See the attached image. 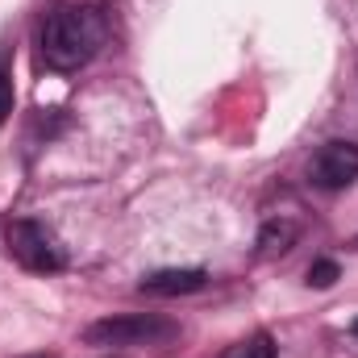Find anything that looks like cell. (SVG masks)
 <instances>
[{
	"mask_svg": "<svg viewBox=\"0 0 358 358\" xmlns=\"http://www.w3.org/2000/svg\"><path fill=\"white\" fill-rule=\"evenodd\" d=\"M338 275H342V271H338L334 259H317V263L308 267V283H313V287H334Z\"/></svg>",
	"mask_w": 358,
	"mask_h": 358,
	"instance_id": "obj_8",
	"label": "cell"
},
{
	"mask_svg": "<svg viewBox=\"0 0 358 358\" xmlns=\"http://www.w3.org/2000/svg\"><path fill=\"white\" fill-rule=\"evenodd\" d=\"M104 38H108V21H104L100 4H59L42 21V34H38L42 59L55 71H76V67L92 63L100 55Z\"/></svg>",
	"mask_w": 358,
	"mask_h": 358,
	"instance_id": "obj_1",
	"label": "cell"
},
{
	"mask_svg": "<svg viewBox=\"0 0 358 358\" xmlns=\"http://www.w3.org/2000/svg\"><path fill=\"white\" fill-rule=\"evenodd\" d=\"M221 358H275V342H271L267 334H255V338H246V342L229 346Z\"/></svg>",
	"mask_w": 358,
	"mask_h": 358,
	"instance_id": "obj_7",
	"label": "cell"
},
{
	"mask_svg": "<svg viewBox=\"0 0 358 358\" xmlns=\"http://www.w3.org/2000/svg\"><path fill=\"white\" fill-rule=\"evenodd\" d=\"M204 283H208V275L200 267H167L155 275H142V292H150V296H187V292H200Z\"/></svg>",
	"mask_w": 358,
	"mask_h": 358,
	"instance_id": "obj_5",
	"label": "cell"
},
{
	"mask_svg": "<svg viewBox=\"0 0 358 358\" xmlns=\"http://www.w3.org/2000/svg\"><path fill=\"white\" fill-rule=\"evenodd\" d=\"M308 179L321 192H342L358 179V146L355 142H325L313 163H308Z\"/></svg>",
	"mask_w": 358,
	"mask_h": 358,
	"instance_id": "obj_4",
	"label": "cell"
},
{
	"mask_svg": "<svg viewBox=\"0 0 358 358\" xmlns=\"http://www.w3.org/2000/svg\"><path fill=\"white\" fill-rule=\"evenodd\" d=\"M8 250L25 271H59L63 267V250L55 242V234L42 221H13L8 225Z\"/></svg>",
	"mask_w": 358,
	"mask_h": 358,
	"instance_id": "obj_3",
	"label": "cell"
},
{
	"mask_svg": "<svg viewBox=\"0 0 358 358\" xmlns=\"http://www.w3.org/2000/svg\"><path fill=\"white\" fill-rule=\"evenodd\" d=\"M355 334H358V321H355Z\"/></svg>",
	"mask_w": 358,
	"mask_h": 358,
	"instance_id": "obj_10",
	"label": "cell"
},
{
	"mask_svg": "<svg viewBox=\"0 0 358 358\" xmlns=\"http://www.w3.org/2000/svg\"><path fill=\"white\" fill-rule=\"evenodd\" d=\"M296 234H300V225L296 221H267L263 225V234H259V246H263V255H283V250H292V242H296Z\"/></svg>",
	"mask_w": 358,
	"mask_h": 358,
	"instance_id": "obj_6",
	"label": "cell"
},
{
	"mask_svg": "<svg viewBox=\"0 0 358 358\" xmlns=\"http://www.w3.org/2000/svg\"><path fill=\"white\" fill-rule=\"evenodd\" d=\"M176 338V325L155 313H129V317H104L88 329L92 346H155Z\"/></svg>",
	"mask_w": 358,
	"mask_h": 358,
	"instance_id": "obj_2",
	"label": "cell"
},
{
	"mask_svg": "<svg viewBox=\"0 0 358 358\" xmlns=\"http://www.w3.org/2000/svg\"><path fill=\"white\" fill-rule=\"evenodd\" d=\"M8 113H13V76H8V67L0 63V125L8 121Z\"/></svg>",
	"mask_w": 358,
	"mask_h": 358,
	"instance_id": "obj_9",
	"label": "cell"
}]
</instances>
